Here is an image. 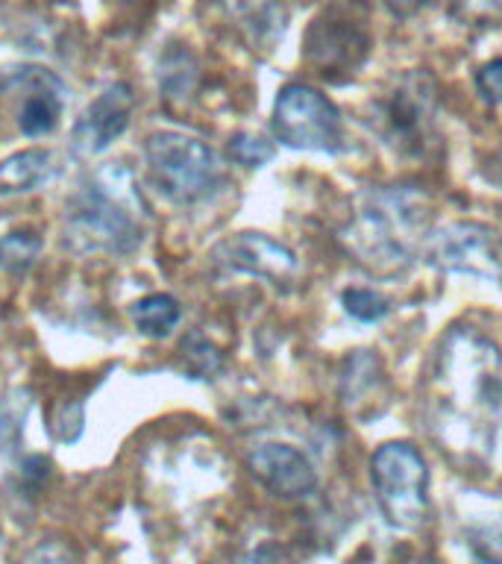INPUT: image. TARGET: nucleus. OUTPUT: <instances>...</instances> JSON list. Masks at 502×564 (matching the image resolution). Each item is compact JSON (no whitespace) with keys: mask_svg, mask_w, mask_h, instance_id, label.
Masks as SVG:
<instances>
[{"mask_svg":"<svg viewBox=\"0 0 502 564\" xmlns=\"http://www.w3.org/2000/svg\"><path fill=\"white\" fill-rule=\"evenodd\" d=\"M26 412H30V397H26V391L0 394V462L12 456L18 444H21Z\"/></svg>","mask_w":502,"mask_h":564,"instance_id":"aec40b11","label":"nucleus"},{"mask_svg":"<svg viewBox=\"0 0 502 564\" xmlns=\"http://www.w3.org/2000/svg\"><path fill=\"white\" fill-rule=\"evenodd\" d=\"M370 482L388 527L417 532L429 523V467L412 441H385L370 456Z\"/></svg>","mask_w":502,"mask_h":564,"instance_id":"39448f33","label":"nucleus"},{"mask_svg":"<svg viewBox=\"0 0 502 564\" xmlns=\"http://www.w3.org/2000/svg\"><path fill=\"white\" fill-rule=\"evenodd\" d=\"M435 377L452 403L502 421V352L491 338L467 326L452 329L440 344Z\"/></svg>","mask_w":502,"mask_h":564,"instance_id":"20e7f679","label":"nucleus"},{"mask_svg":"<svg viewBox=\"0 0 502 564\" xmlns=\"http://www.w3.org/2000/svg\"><path fill=\"white\" fill-rule=\"evenodd\" d=\"M68 95L65 79L42 65L0 70V97L12 104L15 127L26 139H42L59 127Z\"/></svg>","mask_w":502,"mask_h":564,"instance_id":"6e6552de","label":"nucleus"},{"mask_svg":"<svg viewBox=\"0 0 502 564\" xmlns=\"http://www.w3.org/2000/svg\"><path fill=\"white\" fill-rule=\"evenodd\" d=\"M197 83V59L185 47H171L159 62V88L171 100H183L192 95Z\"/></svg>","mask_w":502,"mask_h":564,"instance_id":"a211bd4d","label":"nucleus"},{"mask_svg":"<svg viewBox=\"0 0 502 564\" xmlns=\"http://www.w3.org/2000/svg\"><path fill=\"white\" fill-rule=\"evenodd\" d=\"M26 564H77V558L70 555L68 546L56 544V541H44L26 555Z\"/></svg>","mask_w":502,"mask_h":564,"instance_id":"393cba45","label":"nucleus"},{"mask_svg":"<svg viewBox=\"0 0 502 564\" xmlns=\"http://www.w3.org/2000/svg\"><path fill=\"white\" fill-rule=\"evenodd\" d=\"M476 88L488 104H502V59L484 62L482 68L476 70Z\"/></svg>","mask_w":502,"mask_h":564,"instance_id":"b1692460","label":"nucleus"},{"mask_svg":"<svg viewBox=\"0 0 502 564\" xmlns=\"http://www.w3.org/2000/svg\"><path fill=\"white\" fill-rule=\"evenodd\" d=\"M132 109H135V95L130 83H109L74 123L70 148L79 156H97L109 150L130 127Z\"/></svg>","mask_w":502,"mask_h":564,"instance_id":"f8f14e48","label":"nucleus"},{"mask_svg":"<svg viewBox=\"0 0 502 564\" xmlns=\"http://www.w3.org/2000/svg\"><path fill=\"white\" fill-rule=\"evenodd\" d=\"M341 306L347 315L361 321V324H376V321H382V317L391 312L388 297H382V294L373 289H359V285L341 291Z\"/></svg>","mask_w":502,"mask_h":564,"instance_id":"4be33fe9","label":"nucleus"},{"mask_svg":"<svg viewBox=\"0 0 502 564\" xmlns=\"http://www.w3.org/2000/svg\"><path fill=\"white\" fill-rule=\"evenodd\" d=\"M429 218V203L412 188H382L368 194L352 218L338 229L347 253L376 276H396L414 259L421 232Z\"/></svg>","mask_w":502,"mask_h":564,"instance_id":"f03ea898","label":"nucleus"},{"mask_svg":"<svg viewBox=\"0 0 502 564\" xmlns=\"http://www.w3.org/2000/svg\"><path fill=\"white\" fill-rule=\"evenodd\" d=\"M438 109V88L426 70H405L373 106L370 123L379 139L403 153H417Z\"/></svg>","mask_w":502,"mask_h":564,"instance_id":"0eeeda50","label":"nucleus"},{"mask_svg":"<svg viewBox=\"0 0 502 564\" xmlns=\"http://www.w3.org/2000/svg\"><path fill=\"white\" fill-rule=\"evenodd\" d=\"M382 377H385V370H382V361L373 350H352L347 356L341 368V397L347 403H356L361 397H368L373 388L382 386Z\"/></svg>","mask_w":502,"mask_h":564,"instance_id":"dca6fc26","label":"nucleus"},{"mask_svg":"<svg viewBox=\"0 0 502 564\" xmlns=\"http://www.w3.org/2000/svg\"><path fill=\"white\" fill-rule=\"evenodd\" d=\"M426 264L444 273H467L476 280H500L502 256L488 227L473 220H452L426 236Z\"/></svg>","mask_w":502,"mask_h":564,"instance_id":"1a4fd4ad","label":"nucleus"},{"mask_svg":"<svg viewBox=\"0 0 502 564\" xmlns=\"http://www.w3.org/2000/svg\"><path fill=\"white\" fill-rule=\"evenodd\" d=\"M211 259L236 273H250L273 285H291L299 273L297 253L262 232H236L215 245Z\"/></svg>","mask_w":502,"mask_h":564,"instance_id":"9b49d317","label":"nucleus"},{"mask_svg":"<svg viewBox=\"0 0 502 564\" xmlns=\"http://www.w3.org/2000/svg\"><path fill=\"white\" fill-rule=\"evenodd\" d=\"M229 156L236 159L238 165L247 167H262L273 159V144L255 132H236L229 139Z\"/></svg>","mask_w":502,"mask_h":564,"instance_id":"5701e85b","label":"nucleus"},{"mask_svg":"<svg viewBox=\"0 0 502 564\" xmlns=\"http://www.w3.org/2000/svg\"><path fill=\"white\" fill-rule=\"evenodd\" d=\"M273 139L294 150L335 153L341 148V112L338 106L312 86L291 83L273 104Z\"/></svg>","mask_w":502,"mask_h":564,"instance_id":"423d86ee","label":"nucleus"},{"mask_svg":"<svg viewBox=\"0 0 502 564\" xmlns=\"http://www.w3.org/2000/svg\"><path fill=\"white\" fill-rule=\"evenodd\" d=\"M44 250V238L35 229H12L0 236V273L24 276L39 264Z\"/></svg>","mask_w":502,"mask_h":564,"instance_id":"f3484780","label":"nucleus"},{"mask_svg":"<svg viewBox=\"0 0 502 564\" xmlns=\"http://www.w3.org/2000/svg\"><path fill=\"white\" fill-rule=\"evenodd\" d=\"M368 53L364 30L341 15H324L312 21L306 33V59L320 68L326 77H338L352 70Z\"/></svg>","mask_w":502,"mask_h":564,"instance_id":"ddd939ff","label":"nucleus"},{"mask_svg":"<svg viewBox=\"0 0 502 564\" xmlns=\"http://www.w3.org/2000/svg\"><path fill=\"white\" fill-rule=\"evenodd\" d=\"M244 465L264 491L280 500H308L317 491L312 458L285 441H262L247 449Z\"/></svg>","mask_w":502,"mask_h":564,"instance_id":"9d476101","label":"nucleus"},{"mask_svg":"<svg viewBox=\"0 0 502 564\" xmlns=\"http://www.w3.org/2000/svg\"><path fill=\"white\" fill-rule=\"evenodd\" d=\"M56 174H59V162H56L53 150H18V153L0 162V197H18V194L39 192Z\"/></svg>","mask_w":502,"mask_h":564,"instance_id":"4468645a","label":"nucleus"},{"mask_svg":"<svg viewBox=\"0 0 502 564\" xmlns=\"http://www.w3.org/2000/svg\"><path fill=\"white\" fill-rule=\"evenodd\" d=\"M179 350H183V361L192 377L215 379L220 370H223V352H220L206 335L197 333V329L185 335Z\"/></svg>","mask_w":502,"mask_h":564,"instance_id":"412c9836","label":"nucleus"},{"mask_svg":"<svg viewBox=\"0 0 502 564\" xmlns=\"http://www.w3.org/2000/svg\"><path fill=\"white\" fill-rule=\"evenodd\" d=\"M144 241V200L123 165L88 176L65 203V247L79 256H130Z\"/></svg>","mask_w":502,"mask_h":564,"instance_id":"f257e3e1","label":"nucleus"},{"mask_svg":"<svg viewBox=\"0 0 502 564\" xmlns=\"http://www.w3.org/2000/svg\"><path fill=\"white\" fill-rule=\"evenodd\" d=\"M183 321V306L174 294H148L132 303V324L148 338H167Z\"/></svg>","mask_w":502,"mask_h":564,"instance_id":"2eb2a0df","label":"nucleus"},{"mask_svg":"<svg viewBox=\"0 0 502 564\" xmlns=\"http://www.w3.org/2000/svg\"><path fill=\"white\" fill-rule=\"evenodd\" d=\"M465 544L479 564H502V511H491L465 527Z\"/></svg>","mask_w":502,"mask_h":564,"instance_id":"6ab92c4d","label":"nucleus"},{"mask_svg":"<svg viewBox=\"0 0 502 564\" xmlns=\"http://www.w3.org/2000/svg\"><path fill=\"white\" fill-rule=\"evenodd\" d=\"M429 3H432V0H385V7L391 9L396 18L417 15V12L429 7Z\"/></svg>","mask_w":502,"mask_h":564,"instance_id":"a878e982","label":"nucleus"},{"mask_svg":"<svg viewBox=\"0 0 502 564\" xmlns=\"http://www.w3.org/2000/svg\"><path fill=\"white\" fill-rule=\"evenodd\" d=\"M144 165L153 188L174 206H197L227 183V165L218 150L188 132H150L144 139Z\"/></svg>","mask_w":502,"mask_h":564,"instance_id":"7ed1b4c3","label":"nucleus"}]
</instances>
